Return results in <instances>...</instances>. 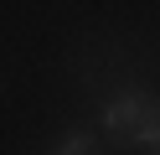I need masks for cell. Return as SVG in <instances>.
Listing matches in <instances>:
<instances>
[{
    "instance_id": "2",
    "label": "cell",
    "mask_w": 160,
    "mask_h": 155,
    "mask_svg": "<svg viewBox=\"0 0 160 155\" xmlns=\"http://www.w3.org/2000/svg\"><path fill=\"white\" fill-rule=\"evenodd\" d=\"M52 155H98V140H93L88 129H72L67 140H57V150H52Z\"/></svg>"
},
{
    "instance_id": "3",
    "label": "cell",
    "mask_w": 160,
    "mask_h": 155,
    "mask_svg": "<svg viewBox=\"0 0 160 155\" xmlns=\"http://www.w3.org/2000/svg\"><path fill=\"white\" fill-rule=\"evenodd\" d=\"M150 155H160V145H155V150H150Z\"/></svg>"
},
{
    "instance_id": "1",
    "label": "cell",
    "mask_w": 160,
    "mask_h": 155,
    "mask_svg": "<svg viewBox=\"0 0 160 155\" xmlns=\"http://www.w3.org/2000/svg\"><path fill=\"white\" fill-rule=\"evenodd\" d=\"M150 114H155V109H150V103L139 98V93H119V98H114V103L103 109V129L114 134L119 145H129V150H134V140L145 134Z\"/></svg>"
}]
</instances>
